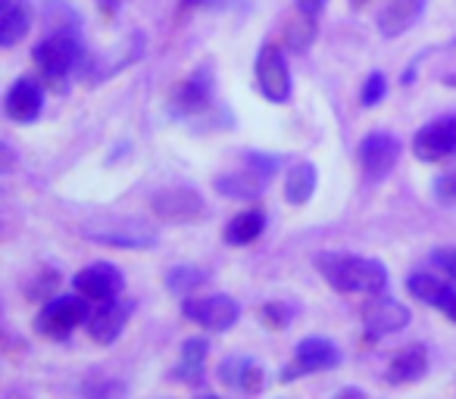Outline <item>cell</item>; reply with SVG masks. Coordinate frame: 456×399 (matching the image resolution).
Wrapping results in <instances>:
<instances>
[{
    "instance_id": "cell-22",
    "label": "cell",
    "mask_w": 456,
    "mask_h": 399,
    "mask_svg": "<svg viewBox=\"0 0 456 399\" xmlns=\"http://www.w3.org/2000/svg\"><path fill=\"white\" fill-rule=\"evenodd\" d=\"M319 172L313 163H297L291 165V172L285 175V200L291 206H306L316 194Z\"/></svg>"
},
{
    "instance_id": "cell-19",
    "label": "cell",
    "mask_w": 456,
    "mask_h": 399,
    "mask_svg": "<svg viewBox=\"0 0 456 399\" xmlns=\"http://www.w3.org/2000/svg\"><path fill=\"white\" fill-rule=\"evenodd\" d=\"M32 28V10L26 0H0V47H16Z\"/></svg>"
},
{
    "instance_id": "cell-14",
    "label": "cell",
    "mask_w": 456,
    "mask_h": 399,
    "mask_svg": "<svg viewBox=\"0 0 456 399\" xmlns=\"http://www.w3.org/2000/svg\"><path fill=\"white\" fill-rule=\"evenodd\" d=\"M126 324H128V306L116 297V299H107V303H94V309L88 312L85 328H88L91 340L101 343V347H110V343H116L122 337Z\"/></svg>"
},
{
    "instance_id": "cell-16",
    "label": "cell",
    "mask_w": 456,
    "mask_h": 399,
    "mask_svg": "<svg viewBox=\"0 0 456 399\" xmlns=\"http://www.w3.org/2000/svg\"><path fill=\"white\" fill-rule=\"evenodd\" d=\"M428 0H385V7L379 10V32L385 38H400L406 35L422 16Z\"/></svg>"
},
{
    "instance_id": "cell-27",
    "label": "cell",
    "mask_w": 456,
    "mask_h": 399,
    "mask_svg": "<svg viewBox=\"0 0 456 399\" xmlns=\"http://www.w3.org/2000/svg\"><path fill=\"white\" fill-rule=\"evenodd\" d=\"M203 281H207V275H203L200 268H194V266H178V268H172V272L166 275V287H169L172 293H182V297H191V293H194Z\"/></svg>"
},
{
    "instance_id": "cell-8",
    "label": "cell",
    "mask_w": 456,
    "mask_h": 399,
    "mask_svg": "<svg viewBox=\"0 0 456 399\" xmlns=\"http://www.w3.org/2000/svg\"><path fill=\"white\" fill-rule=\"evenodd\" d=\"M360 318L372 337H387L403 331L412 322V312L410 306L397 303V299H391L381 291V293H366V299L360 306Z\"/></svg>"
},
{
    "instance_id": "cell-6",
    "label": "cell",
    "mask_w": 456,
    "mask_h": 399,
    "mask_svg": "<svg viewBox=\"0 0 456 399\" xmlns=\"http://www.w3.org/2000/svg\"><path fill=\"white\" fill-rule=\"evenodd\" d=\"M182 312L188 322L200 324V328H207V331H216V334L232 331L238 324V318H241V306L232 297H225V293H207V297H194V293H191V297L184 299Z\"/></svg>"
},
{
    "instance_id": "cell-10",
    "label": "cell",
    "mask_w": 456,
    "mask_h": 399,
    "mask_svg": "<svg viewBox=\"0 0 456 399\" xmlns=\"http://www.w3.org/2000/svg\"><path fill=\"white\" fill-rule=\"evenodd\" d=\"M91 243L101 247H119V250H144L153 247L159 241L157 228L144 222H103V225H88L82 231Z\"/></svg>"
},
{
    "instance_id": "cell-21",
    "label": "cell",
    "mask_w": 456,
    "mask_h": 399,
    "mask_svg": "<svg viewBox=\"0 0 456 399\" xmlns=\"http://www.w3.org/2000/svg\"><path fill=\"white\" fill-rule=\"evenodd\" d=\"M263 231H266V210H263V206H250V210L238 212V216L225 225V235L222 237H225V243H232V247H248Z\"/></svg>"
},
{
    "instance_id": "cell-32",
    "label": "cell",
    "mask_w": 456,
    "mask_h": 399,
    "mask_svg": "<svg viewBox=\"0 0 456 399\" xmlns=\"http://www.w3.org/2000/svg\"><path fill=\"white\" fill-rule=\"evenodd\" d=\"M248 169H254L256 175H263V178H269V175H275V169H279V159L275 156H263V153H248Z\"/></svg>"
},
{
    "instance_id": "cell-37",
    "label": "cell",
    "mask_w": 456,
    "mask_h": 399,
    "mask_svg": "<svg viewBox=\"0 0 456 399\" xmlns=\"http://www.w3.org/2000/svg\"><path fill=\"white\" fill-rule=\"evenodd\" d=\"M350 4H354L356 10H362V7H366V4H369V0H350Z\"/></svg>"
},
{
    "instance_id": "cell-35",
    "label": "cell",
    "mask_w": 456,
    "mask_h": 399,
    "mask_svg": "<svg viewBox=\"0 0 456 399\" xmlns=\"http://www.w3.org/2000/svg\"><path fill=\"white\" fill-rule=\"evenodd\" d=\"M207 0H182V13H188V10H194V7H203Z\"/></svg>"
},
{
    "instance_id": "cell-23",
    "label": "cell",
    "mask_w": 456,
    "mask_h": 399,
    "mask_svg": "<svg viewBox=\"0 0 456 399\" xmlns=\"http://www.w3.org/2000/svg\"><path fill=\"white\" fill-rule=\"evenodd\" d=\"M266 181L269 178L256 175L254 169L248 172H232V175H219L216 178V190L225 194L228 200H254L266 190Z\"/></svg>"
},
{
    "instance_id": "cell-12",
    "label": "cell",
    "mask_w": 456,
    "mask_h": 399,
    "mask_svg": "<svg viewBox=\"0 0 456 399\" xmlns=\"http://www.w3.org/2000/svg\"><path fill=\"white\" fill-rule=\"evenodd\" d=\"M76 293H82L88 303H107L122 293V272L113 262H91L72 278Z\"/></svg>"
},
{
    "instance_id": "cell-26",
    "label": "cell",
    "mask_w": 456,
    "mask_h": 399,
    "mask_svg": "<svg viewBox=\"0 0 456 399\" xmlns=\"http://www.w3.org/2000/svg\"><path fill=\"white\" fill-rule=\"evenodd\" d=\"M57 287H60L57 268H41V272H35L32 278H28V284L22 287V291H26V297L32 299V303H47Z\"/></svg>"
},
{
    "instance_id": "cell-18",
    "label": "cell",
    "mask_w": 456,
    "mask_h": 399,
    "mask_svg": "<svg viewBox=\"0 0 456 399\" xmlns=\"http://www.w3.org/2000/svg\"><path fill=\"white\" fill-rule=\"evenodd\" d=\"M207 359H209V343L203 337H191L182 343V355L178 365L172 368V380L188 387H200L203 374H207Z\"/></svg>"
},
{
    "instance_id": "cell-24",
    "label": "cell",
    "mask_w": 456,
    "mask_h": 399,
    "mask_svg": "<svg viewBox=\"0 0 456 399\" xmlns=\"http://www.w3.org/2000/svg\"><path fill=\"white\" fill-rule=\"evenodd\" d=\"M406 291L416 299H422V303L437 309V303H441L444 293L450 291V284H447V278H441L437 272H412L410 278H406Z\"/></svg>"
},
{
    "instance_id": "cell-15",
    "label": "cell",
    "mask_w": 456,
    "mask_h": 399,
    "mask_svg": "<svg viewBox=\"0 0 456 399\" xmlns=\"http://www.w3.org/2000/svg\"><path fill=\"white\" fill-rule=\"evenodd\" d=\"M219 384L228 390H241V393H260L266 387V368L260 365L250 355H228L219 365Z\"/></svg>"
},
{
    "instance_id": "cell-20",
    "label": "cell",
    "mask_w": 456,
    "mask_h": 399,
    "mask_svg": "<svg viewBox=\"0 0 456 399\" xmlns=\"http://www.w3.org/2000/svg\"><path fill=\"white\" fill-rule=\"evenodd\" d=\"M209 94H213V82L207 76H200V72H194L191 78L175 84V91H172V109L182 116H194L200 109H207Z\"/></svg>"
},
{
    "instance_id": "cell-28",
    "label": "cell",
    "mask_w": 456,
    "mask_h": 399,
    "mask_svg": "<svg viewBox=\"0 0 456 399\" xmlns=\"http://www.w3.org/2000/svg\"><path fill=\"white\" fill-rule=\"evenodd\" d=\"M260 322L266 331H285L288 324L294 322V306L291 303H281V299H273L260 309Z\"/></svg>"
},
{
    "instance_id": "cell-30",
    "label": "cell",
    "mask_w": 456,
    "mask_h": 399,
    "mask_svg": "<svg viewBox=\"0 0 456 399\" xmlns=\"http://www.w3.org/2000/svg\"><path fill=\"white\" fill-rule=\"evenodd\" d=\"M428 262H431V272H437L441 278H453L456 281V250H447V247L435 250Z\"/></svg>"
},
{
    "instance_id": "cell-5",
    "label": "cell",
    "mask_w": 456,
    "mask_h": 399,
    "mask_svg": "<svg viewBox=\"0 0 456 399\" xmlns=\"http://www.w3.org/2000/svg\"><path fill=\"white\" fill-rule=\"evenodd\" d=\"M254 72H256V84H260V91H263V97H266V100H273V103H288V100H291V91H294L291 66H288L281 44L266 41V44L260 47V53H256Z\"/></svg>"
},
{
    "instance_id": "cell-17",
    "label": "cell",
    "mask_w": 456,
    "mask_h": 399,
    "mask_svg": "<svg viewBox=\"0 0 456 399\" xmlns=\"http://www.w3.org/2000/svg\"><path fill=\"white\" fill-rule=\"evenodd\" d=\"M425 371H428V349H425L422 343H412V347L400 349V353L387 362L385 380L391 387H406V384L422 380Z\"/></svg>"
},
{
    "instance_id": "cell-7",
    "label": "cell",
    "mask_w": 456,
    "mask_h": 399,
    "mask_svg": "<svg viewBox=\"0 0 456 399\" xmlns=\"http://www.w3.org/2000/svg\"><path fill=\"white\" fill-rule=\"evenodd\" d=\"M151 212L159 222H197L207 216V203H203L200 190L184 188V184H172L151 196Z\"/></svg>"
},
{
    "instance_id": "cell-4",
    "label": "cell",
    "mask_w": 456,
    "mask_h": 399,
    "mask_svg": "<svg viewBox=\"0 0 456 399\" xmlns=\"http://www.w3.org/2000/svg\"><path fill=\"white\" fill-rule=\"evenodd\" d=\"M341 365V349H338L335 340H325V337H306L294 347V359L281 368L279 380L281 384H291L297 378H306V374L316 371H331V368Z\"/></svg>"
},
{
    "instance_id": "cell-36",
    "label": "cell",
    "mask_w": 456,
    "mask_h": 399,
    "mask_svg": "<svg viewBox=\"0 0 456 399\" xmlns=\"http://www.w3.org/2000/svg\"><path fill=\"white\" fill-rule=\"evenodd\" d=\"M444 84H447V88H456V76H444Z\"/></svg>"
},
{
    "instance_id": "cell-29",
    "label": "cell",
    "mask_w": 456,
    "mask_h": 399,
    "mask_svg": "<svg viewBox=\"0 0 456 399\" xmlns=\"http://www.w3.org/2000/svg\"><path fill=\"white\" fill-rule=\"evenodd\" d=\"M385 94H387V78H385V72H372V76L366 78V84H362V91H360V107L362 109L379 107V103L385 100Z\"/></svg>"
},
{
    "instance_id": "cell-9",
    "label": "cell",
    "mask_w": 456,
    "mask_h": 399,
    "mask_svg": "<svg viewBox=\"0 0 456 399\" xmlns=\"http://www.w3.org/2000/svg\"><path fill=\"white\" fill-rule=\"evenodd\" d=\"M400 138L391 132H369L366 138L360 140V147H356V159H360V169L366 178H372V181H381V178H387L394 172V165H397L400 159Z\"/></svg>"
},
{
    "instance_id": "cell-34",
    "label": "cell",
    "mask_w": 456,
    "mask_h": 399,
    "mask_svg": "<svg viewBox=\"0 0 456 399\" xmlns=\"http://www.w3.org/2000/svg\"><path fill=\"white\" fill-rule=\"evenodd\" d=\"M322 7H325V0H297V10H304V13H310V16H319Z\"/></svg>"
},
{
    "instance_id": "cell-33",
    "label": "cell",
    "mask_w": 456,
    "mask_h": 399,
    "mask_svg": "<svg viewBox=\"0 0 456 399\" xmlns=\"http://www.w3.org/2000/svg\"><path fill=\"white\" fill-rule=\"evenodd\" d=\"M437 309H441L444 315L450 318V322H456V291H453V287H450V291L444 293V299L437 303Z\"/></svg>"
},
{
    "instance_id": "cell-31",
    "label": "cell",
    "mask_w": 456,
    "mask_h": 399,
    "mask_svg": "<svg viewBox=\"0 0 456 399\" xmlns=\"http://www.w3.org/2000/svg\"><path fill=\"white\" fill-rule=\"evenodd\" d=\"M435 196L441 203H456V169L444 172L441 178L435 181Z\"/></svg>"
},
{
    "instance_id": "cell-11",
    "label": "cell",
    "mask_w": 456,
    "mask_h": 399,
    "mask_svg": "<svg viewBox=\"0 0 456 399\" xmlns=\"http://www.w3.org/2000/svg\"><path fill=\"white\" fill-rule=\"evenodd\" d=\"M412 153L422 163H447L450 156H456V116L419 128L412 138Z\"/></svg>"
},
{
    "instance_id": "cell-25",
    "label": "cell",
    "mask_w": 456,
    "mask_h": 399,
    "mask_svg": "<svg viewBox=\"0 0 456 399\" xmlns=\"http://www.w3.org/2000/svg\"><path fill=\"white\" fill-rule=\"evenodd\" d=\"M316 35H319V16H310V13H304V10H297V16L285 26V44L291 47V51L304 53L313 47Z\"/></svg>"
},
{
    "instance_id": "cell-13",
    "label": "cell",
    "mask_w": 456,
    "mask_h": 399,
    "mask_svg": "<svg viewBox=\"0 0 456 399\" xmlns=\"http://www.w3.org/2000/svg\"><path fill=\"white\" fill-rule=\"evenodd\" d=\"M41 109H45V88L32 76L16 78L7 88V94H4V113H7V119L20 122V125L35 122L41 116Z\"/></svg>"
},
{
    "instance_id": "cell-2",
    "label": "cell",
    "mask_w": 456,
    "mask_h": 399,
    "mask_svg": "<svg viewBox=\"0 0 456 399\" xmlns=\"http://www.w3.org/2000/svg\"><path fill=\"white\" fill-rule=\"evenodd\" d=\"M32 60H35V72H38L41 82L51 84L53 91H63L66 78L76 72V66L85 60V53H82V44L76 41V35L57 32L35 47Z\"/></svg>"
},
{
    "instance_id": "cell-1",
    "label": "cell",
    "mask_w": 456,
    "mask_h": 399,
    "mask_svg": "<svg viewBox=\"0 0 456 399\" xmlns=\"http://www.w3.org/2000/svg\"><path fill=\"white\" fill-rule=\"evenodd\" d=\"M316 268L338 293H381L387 287L385 262L369 259V256H347V253H319Z\"/></svg>"
},
{
    "instance_id": "cell-3",
    "label": "cell",
    "mask_w": 456,
    "mask_h": 399,
    "mask_svg": "<svg viewBox=\"0 0 456 399\" xmlns=\"http://www.w3.org/2000/svg\"><path fill=\"white\" fill-rule=\"evenodd\" d=\"M88 322V299L82 293L72 297H51L35 315V331L47 340H66L76 328Z\"/></svg>"
}]
</instances>
